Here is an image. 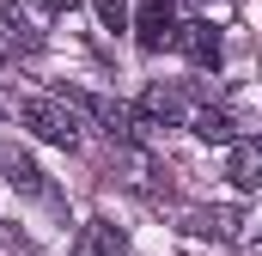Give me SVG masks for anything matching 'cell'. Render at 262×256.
<instances>
[{"label":"cell","instance_id":"8992f818","mask_svg":"<svg viewBox=\"0 0 262 256\" xmlns=\"http://www.w3.org/2000/svg\"><path fill=\"white\" fill-rule=\"evenodd\" d=\"M183 226H189L195 238H213V244H232V238L244 232V214H238V207H189V214H183Z\"/></svg>","mask_w":262,"mask_h":256},{"label":"cell","instance_id":"8fae6325","mask_svg":"<svg viewBox=\"0 0 262 256\" xmlns=\"http://www.w3.org/2000/svg\"><path fill=\"white\" fill-rule=\"evenodd\" d=\"M189 128H195V140H213V146H232L238 140V122L226 110H213V104H201L195 116H189Z\"/></svg>","mask_w":262,"mask_h":256},{"label":"cell","instance_id":"4fadbf2b","mask_svg":"<svg viewBox=\"0 0 262 256\" xmlns=\"http://www.w3.org/2000/svg\"><path fill=\"white\" fill-rule=\"evenodd\" d=\"M256 250H262V244H256Z\"/></svg>","mask_w":262,"mask_h":256},{"label":"cell","instance_id":"7a4b0ae2","mask_svg":"<svg viewBox=\"0 0 262 256\" xmlns=\"http://www.w3.org/2000/svg\"><path fill=\"white\" fill-rule=\"evenodd\" d=\"M189 116H195V110H189V92H183V86H146L140 104H134V134L177 128V122H189Z\"/></svg>","mask_w":262,"mask_h":256},{"label":"cell","instance_id":"ba28073f","mask_svg":"<svg viewBox=\"0 0 262 256\" xmlns=\"http://www.w3.org/2000/svg\"><path fill=\"white\" fill-rule=\"evenodd\" d=\"M177 49H183L195 67L213 73V67H220V31H213L207 18H189V25H177Z\"/></svg>","mask_w":262,"mask_h":256},{"label":"cell","instance_id":"3957f363","mask_svg":"<svg viewBox=\"0 0 262 256\" xmlns=\"http://www.w3.org/2000/svg\"><path fill=\"white\" fill-rule=\"evenodd\" d=\"M55 98H67L79 116H92V122L104 128L116 146H122V140H134V110H128V104H116V98H104V92H73V86H67V92H55Z\"/></svg>","mask_w":262,"mask_h":256},{"label":"cell","instance_id":"7c38bea8","mask_svg":"<svg viewBox=\"0 0 262 256\" xmlns=\"http://www.w3.org/2000/svg\"><path fill=\"white\" fill-rule=\"evenodd\" d=\"M98 18L110 31H128V0H98Z\"/></svg>","mask_w":262,"mask_h":256},{"label":"cell","instance_id":"9c48e42d","mask_svg":"<svg viewBox=\"0 0 262 256\" xmlns=\"http://www.w3.org/2000/svg\"><path fill=\"white\" fill-rule=\"evenodd\" d=\"M226 177L238 189H262V140H232V159H226Z\"/></svg>","mask_w":262,"mask_h":256},{"label":"cell","instance_id":"277c9868","mask_svg":"<svg viewBox=\"0 0 262 256\" xmlns=\"http://www.w3.org/2000/svg\"><path fill=\"white\" fill-rule=\"evenodd\" d=\"M0 183L12 195H25V201H37V195H49V183H43V171H37V159L12 140V146H0Z\"/></svg>","mask_w":262,"mask_h":256},{"label":"cell","instance_id":"30bf717a","mask_svg":"<svg viewBox=\"0 0 262 256\" xmlns=\"http://www.w3.org/2000/svg\"><path fill=\"white\" fill-rule=\"evenodd\" d=\"M0 43H6V49L37 55V49H43V31H37V25H31V18L12 6V0H0Z\"/></svg>","mask_w":262,"mask_h":256},{"label":"cell","instance_id":"6da1fadb","mask_svg":"<svg viewBox=\"0 0 262 256\" xmlns=\"http://www.w3.org/2000/svg\"><path fill=\"white\" fill-rule=\"evenodd\" d=\"M18 122L31 128L37 140H49V146H79V110L67 104V98H25L18 104Z\"/></svg>","mask_w":262,"mask_h":256},{"label":"cell","instance_id":"5b68a950","mask_svg":"<svg viewBox=\"0 0 262 256\" xmlns=\"http://www.w3.org/2000/svg\"><path fill=\"white\" fill-rule=\"evenodd\" d=\"M134 37H140V49H165V43H177V12H171V0H140V12H134Z\"/></svg>","mask_w":262,"mask_h":256},{"label":"cell","instance_id":"52a82bcc","mask_svg":"<svg viewBox=\"0 0 262 256\" xmlns=\"http://www.w3.org/2000/svg\"><path fill=\"white\" fill-rule=\"evenodd\" d=\"M73 256H128V232L116 226V220H85L79 226V244H73Z\"/></svg>","mask_w":262,"mask_h":256}]
</instances>
